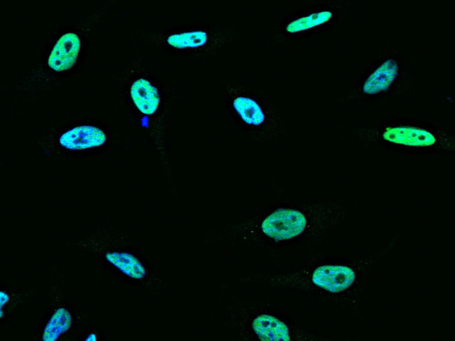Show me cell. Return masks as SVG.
<instances>
[{"label": "cell", "mask_w": 455, "mask_h": 341, "mask_svg": "<svg viewBox=\"0 0 455 341\" xmlns=\"http://www.w3.org/2000/svg\"><path fill=\"white\" fill-rule=\"evenodd\" d=\"M88 33L89 20L61 32L41 62L23 79L24 87L50 86L64 76L76 64Z\"/></svg>", "instance_id": "6da1fadb"}, {"label": "cell", "mask_w": 455, "mask_h": 341, "mask_svg": "<svg viewBox=\"0 0 455 341\" xmlns=\"http://www.w3.org/2000/svg\"><path fill=\"white\" fill-rule=\"evenodd\" d=\"M307 226V219L300 211L280 209L267 217L261 224L262 231L274 240H286L302 233Z\"/></svg>", "instance_id": "7a4b0ae2"}, {"label": "cell", "mask_w": 455, "mask_h": 341, "mask_svg": "<svg viewBox=\"0 0 455 341\" xmlns=\"http://www.w3.org/2000/svg\"><path fill=\"white\" fill-rule=\"evenodd\" d=\"M104 131L92 124H80L61 131L54 139L55 146L66 151H81L103 145Z\"/></svg>", "instance_id": "3957f363"}, {"label": "cell", "mask_w": 455, "mask_h": 341, "mask_svg": "<svg viewBox=\"0 0 455 341\" xmlns=\"http://www.w3.org/2000/svg\"><path fill=\"white\" fill-rule=\"evenodd\" d=\"M355 279L356 275L351 268L340 265L320 266L312 275L314 284L332 293L348 289Z\"/></svg>", "instance_id": "277c9868"}, {"label": "cell", "mask_w": 455, "mask_h": 341, "mask_svg": "<svg viewBox=\"0 0 455 341\" xmlns=\"http://www.w3.org/2000/svg\"><path fill=\"white\" fill-rule=\"evenodd\" d=\"M130 97L138 110L146 115L155 113L160 105V94L156 87L148 79L136 78L130 87Z\"/></svg>", "instance_id": "5b68a950"}, {"label": "cell", "mask_w": 455, "mask_h": 341, "mask_svg": "<svg viewBox=\"0 0 455 341\" xmlns=\"http://www.w3.org/2000/svg\"><path fill=\"white\" fill-rule=\"evenodd\" d=\"M384 139L396 143L427 146L435 143V138L430 133L413 127H394L386 129Z\"/></svg>", "instance_id": "8992f818"}, {"label": "cell", "mask_w": 455, "mask_h": 341, "mask_svg": "<svg viewBox=\"0 0 455 341\" xmlns=\"http://www.w3.org/2000/svg\"><path fill=\"white\" fill-rule=\"evenodd\" d=\"M253 328L261 340H288L287 326L274 316L260 315L253 323Z\"/></svg>", "instance_id": "52a82bcc"}, {"label": "cell", "mask_w": 455, "mask_h": 341, "mask_svg": "<svg viewBox=\"0 0 455 341\" xmlns=\"http://www.w3.org/2000/svg\"><path fill=\"white\" fill-rule=\"evenodd\" d=\"M397 65L393 60L384 63L367 80L364 85V91L368 94H374L386 89L396 78Z\"/></svg>", "instance_id": "ba28073f"}, {"label": "cell", "mask_w": 455, "mask_h": 341, "mask_svg": "<svg viewBox=\"0 0 455 341\" xmlns=\"http://www.w3.org/2000/svg\"><path fill=\"white\" fill-rule=\"evenodd\" d=\"M106 258L111 263L131 277L140 279L145 275L146 271L141 263L130 254L107 253Z\"/></svg>", "instance_id": "9c48e42d"}, {"label": "cell", "mask_w": 455, "mask_h": 341, "mask_svg": "<svg viewBox=\"0 0 455 341\" xmlns=\"http://www.w3.org/2000/svg\"><path fill=\"white\" fill-rule=\"evenodd\" d=\"M233 106L241 119L247 124L259 125L263 122L265 115L260 106L252 99L239 96L233 101Z\"/></svg>", "instance_id": "30bf717a"}, {"label": "cell", "mask_w": 455, "mask_h": 341, "mask_svg": "<svg viewBox=\"0 0 455 341\" xmlns=\"http://www.w3.org/2000/svg\"><path fill=\"white\" fill-rule=\"evenodd\" d=\"M208 40V36L203 31H191L170 35L167 38V43L176 48H194L204 45Z\"/></svg>", "instance_id": "8fae6325"}, {"label": "cell", "mask_w": 455, "mask_h": 341, "mask_svg": "<svg viewBox=\"0 0 455 341\" xmlns=\"http://www.w3.org/2000/svg\"><path fill=\"white\" fill-rule=\"evenodd\" d=\"M71 324L69 314L64 309L57 310L48 322L44 331V340H55L62 333L66 331Z\"/></svg>", "instance_id": "7c38bea8"}, {"label": "cell", "mask_w": 455, "mask_h": 341, "mask_svg": "<svg viewBox=\"0 0 455 341\" xmlns=\"http://www.w3.org/2000/svg\"><path fill=\"white\" fill-rule=\"evenodd\" d=\"M331 13L328 11L309 15L290 23L286 28V31L293 33L307 29L328 21L331 17Z\"/></svg>", "instance_id": "4fadbf2b"}, {"label": "cell", "mask_w": 455, "mask_h": 341, "mask_svg": "<svg viewBox=\"0 0 455 341\" xmlns=\"http://www.w3.org/2000/svg\"><path fill=\"white\" fill-rule=\"evenodd\" d=\"M95 340V336L93 334H91L90 335L88 336V339L86 340Z\"/></svg>", "instance_id": "5bb4252c"}]
</instances>
